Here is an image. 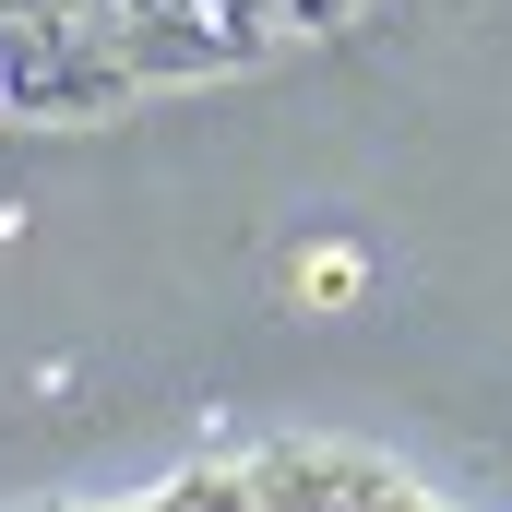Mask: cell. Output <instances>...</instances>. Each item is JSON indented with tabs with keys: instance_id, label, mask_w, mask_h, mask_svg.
<instances>
[{
	"instance_id": "cell-1",
	"label": "cell",
	"mask_w": 512,
	"mask_h": 512,
	"mask_svg": "<svg viewBox=\"0 0 512 512\" xmlns=\"http://www.w3.org/2000/svg\"><path fill=\"white\" fill-rule=\"evenodd\" d=\"M382 0H0V131H72L346 36Z\"/></svg>"
}]
</instances>
